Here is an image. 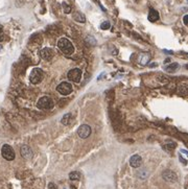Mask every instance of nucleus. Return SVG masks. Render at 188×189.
Instances as JSON below:
<instances>
[{"instance_id": "nucleus-1", "label": "nucleus", "mask_w": 188, "mask_h": 189, "mask_svg": "<svg viewBox=\"0 0 188 189\" xmlns=\"http://www.w3.org/2000/svg\"><path fill=\"white\" fill-rule=\"evenodd\" d=\"M58 47L60 48V50L62 51L64 54L66 56H71L74 52V46L71 43V41H69L66 38H61L58 41Z\"/></svg>"}, {"instance_id": "nucleus-2", "label": "nucleus", "mask_w": 188, "mask_h": 189, "mask_svg": "<svg viewBox=\"0 0 188 189\" xmlns=\"http://www.w3.org/2000/svg\"><path fill=\"white\" fill-rule=\"evenodd\" d=\"M37 107L41 110H51L54 107V102L48 96H43L38 100Z\"/></svg>"}, {"instance_id": "nucleus-3", "label": "nucleus", "mask_w": 188, "mask_h": 189, "mask_svg": "<svg viewBox=\"0 0 188 189\" xmlns=\"http://www.w3.org/2000/svg\"><path fill=\"white\" fill-rule=\"evenodd\" d=\"M43 70L40 69V68H34L32 70L30 74V83L34 84V85H38V84H40L43 80Z\"/></svg>"}, {"instance_id": "nucleus-4", "label": "nucleus", "mask_w": 188, "mask_h": 189, "mask_svg": "<svg viewBox=\"0 0 188 189\" xmlns=\"http://www.w3.org/2000/svg\"><path fill=\"white\" fill-rule=\"evenodd\" d=\"M56 91H58L61 95L67 96V95H69V94L72 93L73 87L69 82H62L61 84L58 85V87H56Z\"/></svg>"}, {"instance_id": "nucleus-5", "label": "nucleus", "mask_w": 188, "mask_h": 189, "mask_svg": "<svg viewBox=\"0 0 188 189\" xmlns=\"http://www.w3.org/2000/svg\"><path fill=\"white\" fill-rule=\"evenodd\" d=\"M67 77L72 83H80L82 80V70L80 68H73L69 70V72L67 73Z\"/></svg>"}, {"instance_id": "nucleus-6", "label": "nucleus", "mask_w": 188, "mask_h": 189, "mask_svg": "<svg viewBox=\"0 0 188 189\" xmlns=\"http://www.w3.org/2000/svg\"><path fill=\"white\" fill-rule=\"evenodd\" d=\"M1 155H2V157L5 160H8V161H13V160L15 159V157H16L13 147H12L11 145H8V144H4L2 146V148H1Z\"/></svg>"}, {"instance_id": "nucleus-7", "label": "nucleus", "mask_w": 188, "mask_h": 189, "mask_svg": "<svg viewBox=\"0 0 188 189\" xmlns=\"http://www.w3.org/2000/svg\"><path fill=\"white\" fill-rule=\"evenodd\" d=\"M91 126L88 124H82L78 130V135L80 138L87 139L90 135H91Z\"/></svg>"}, {"instance_id": "nucleus-8", "label": "nucleus", "mask_w": 188, "mask_h": 189, "mask_svg": "<svg viewBox=\"0 0 188 189\" xmlns=\"http://www.w3.org/2000/svg\"><path fill=\"white\" fill-rule=\"evenodd\" d=\"M162 178L166 182H169V183H175V182L178 181L177 173H174L172 170H169V169H166V170H164L162 173Z\"/></svg>"}, {"instance_id": "nucleus-9", "label": "nucleus", "mask_w": 188, "mask_h": 189, "mask_svg": "<svg viewBox=\"0 0 188 189\" xmlns=\"http://www.w3.org/2000/svg\"><path fill=\"white\" fill-rule=\"evenodd\" d=\"M142 164V158L140 157L139 155H133L130 158V165L134 168H138Z\"/></svg>"}, {"instance_id": "nucleus-10", "label": "nucleus", "mask_w": 188, "mask_h": 189, "mask_svg": "<svg viewBox=\"0 0 188 189\" xmlns=\"http://www.w3.org/2000/svg\"><path fill=\"white\" fill-rule=\"evenodd\" d=\"M20 153H21L22 157L26 160H30L32 158V151L28 145H22L21 148H20Z\"/></svg>"}, {"instance_id": "nucleus-11", "label": "nucleus", "mask_w": 188, "mask_h": 189, "mask_svg": "<svg viewBox=\"0 0 188 189\" xmlns=\"http://www.w3.org/2000/svg\"><path fill=\"white\" fill-rule=\"evenodd\" d=\"M40 56L43 60H46V61H49V60L52 59L54 56V50L50 49V48H43L42 50L40 51Z\"/></svg>"}, {"instance_id": "nucleus-12", "label": "nucleus", "mask_w": 188, "mask_h": 189, "mask_svg": "<svg viewBox=\"0 0 188 189\" xmlns=\"http://www.w3.org/2000/svg\"><path fill=\"white\" fill-rule=\"evenodd\" d=\"M150 60V54L148 52H142L140 53L139 58H138V62H139L140 65L145 66V65L148 64V62Z\"/></svg>"}, {"instance_id": "nucleus-13", "label": "nucleus", "mask_w": 188, "mask_h": 189, "mask_svg": "<svg viewBox=\"0 0 188 189\" xmlns=\"http://www.w3.org/2000/svg\"><path fill=\"white\" fill-rule=\"evenodd\" d=\"M148 19L150 20V22H156V21H158V20H159V13L156 11V10H154V8H150V13H148Z\"/></svg>"}, {"instance_id": "nucleus-14", "label": "nucleus", "mask_w": 188, "mask_h": 189, "mask_svg": "<svg viewBox=\"0 0 188 189\" xmlns=\"http://www.w3.org/2000/svg\"><path fill=\"white\" fill-rule=\"evenodd\" d=\"M73 19H74L75 21L80 22V23H85V22H86V17L84 16L82 13H80V12H76V13L73 15Z\"/></svg>"}, {"instance_id": "nucleus-15", "label": "nucleus", "mask_w": 188, "mask_h": 189, "mask_svg": "<svg viewBox=\"0 0 188 189\" xmlns=\"http://www.w3.org/2000/svg\"><path fill=\"white\" fill-rule=\"evenodd\" d=\"M71 119H72V115H71V113H67V114H65L62 117V119H61V123L64 125H68L70 122H71Z\"/></svg>"}, {"instance_id": "nucleus-16", "label": "nucleus", "mask_w": 188, "mask_h": 189, "mask_svg": "<svg viewBox=\"0 0 188 189\" xmlns=\"http://www.w3.org/2000/svg\"><path fill=\"white\" fill-rule=\"evenodd\" d=\"M178 68H179V64L178 63H172V64H169L168 66L165 67V70L167 72H169V73H174V72L177 71Z\"/></svg>"}, {"instance_id": "nucleus-17", "label": "nucleus", "mask_w": 188, "mask_h": 189, "mask_svg": "<svg viewBox=\"0 0 188 189\" xmlns=\"http://www.w3.org/2000/svg\"><path fill=\"white\" fill-rule=\"evenodd\" d=\"M69 179L71 181H78L81 179V173L78 171H72L69 173Z\"/></svg>"}, {"instance_id": "nucleus-18", "label": "nucleus", "mask_w": 188, "mask_h": 189, "mask_svg": "<svg viewBox=\"0 0 188 189\" xmlns=\"http://www.w3.org/2000/svg\"><path fill=\"white\" fill-rule=\"evenodd\" d=\"M176 146H177V144H176L175 142H172V141L167 142V143L164 145L165 149H167V151H172V149L176 148Z\"/></svg>"}, {"instance_id": "nucleus-19", "label": "nucleus", "mask_w": 188, "mask_h": 189, "mask_svg": "<svg viewBox=\"0 0 188 189\" xmlns=\"http://www.w3.org/2000/svg\"><path fill=\"white\" fill-rule=\"evenodd\" d=\"M62 6H63V10H64V13H66V14L71 13V6H70L69 4H67L66 2H63Z\"/></svg>"}, {"instance_id": "nucleus-20", "label": "nucleus", "mask_w": 188, "mask_h": 189, "mask_svg": "<svg viewBox=\"0 0 188 189\" xmlns=\"http://www.w3.org/2000/svg\"><path fill=\"white\" fill-rule=\"evenodd\" d=\"M100 28H102V30H109V28H110V22H109V21L102 22V25H100Z\"/></svg>"}, {"instance_id": "nucleus-21", "label": "nucleus", "mask_w": 188, "mask_h": 189, "mask_svg": "<svg viewBox=\"0 0 188 189\" xmlns=\"http://www.w3.org/2000/svg\"><path fill=\"white\" fill-rule=\"evenodd\" d=\"M183 22H184V24L188 25V15H185V16H184V18H183Z\"/></svg>"}, {"instance_id": "nucleus-22", "label": "nucleus", "mask_w": 188, "mask_h": 189, "mask_svg": "<svg viewBox=\"0 0 188 189\" xmlns=\"http://www.w3.org/2000/svg\"><path fill=\"white\" fill-rule=\"evenodd\" d=\"M48 187H49V189H56V186L54 183H49Z\"/></svg>"}, {"instance_id": "nucleus-23", "label": "nucleus", "mask_w": 188, "mask_h": 189, "mask_svg": "<svg viewBox=\"0 0 188 189\" xmlns=\"http://www.w3.org/2000/svg\"><path fill=\"white\" fill-rule=\"evenodd\" d=\"M181 153H183V154H185L186 156H188V151H186V149H181Z\"/></svg>"}, {"instance_id": "nucleus-24", "label": "nucleus", "mask_w": 188, "mask_h": 189, "mask_svg": "<svg viewBox=\"0 0 188 189\" xmlns=\"http://www.w3.org/2000/svg\"><path fill=\"white\" fill-rule=\"evenodd\" d=\"M180 160H181V162H182V163H184V164H186V163H187V162H186V161H185V160H184L182 157H181V156H180Z\"/></svg>"}, {"instance_id": "nucleus-25", "label": "nucleus", "mask_w": 188, "mask_h": 189, "mask_svg": "<svg viewBox=\"0 0 188 189\" xmlns=\"http://www.w3.org/2000/svg\"><path fill=\"white\" fill-rule=\"evenodd\" d=\"M3 39H4L3 35H2V34H0V42H1V41H3Z\"/></svg>"}, {"instance_id": "nucleus-26", "label": "nucleus", "mask_w": 188, "mask_h": 189, "mask_svg": "<svg viewBox=\"0 0 188 189\" xmlns=\"http://www.w3.org/2000/svg\"><path fill=\"white\" fill-rule=\"evenodd\" d=\"M2 30H3V28H2V25H0V34H2Z\"/></svg>"}, {"instance_id": "nucleus-27", "label": "nucleus", "mask_w": 188, "mask_h": 189, "mask_svg": "<svg viewBox=\"0 0 188 189\" xmlns=\"http://www.w3.org/2000/svg\"><path fill=\"white\" fill-rule=\"evenodd\" d=\"M169 62H170V60H169V59H167V60H165V62H164V63H165V64H166V63H169Z\"/></svg>"}, {"instance_id": "nucleus-28", "label": "nucleus", "mask_w": 188, "mask_h": 189, "mask_svg": "<svg viewBox=\"0 0 188 189\" xmlns=\"http://www.w3.org/2000/svg\"><path fill=\"white\" fill-rule=\"evenodd\" d=\"M187 3H188V0H187Z\"/></svg>"}]
</instances>
